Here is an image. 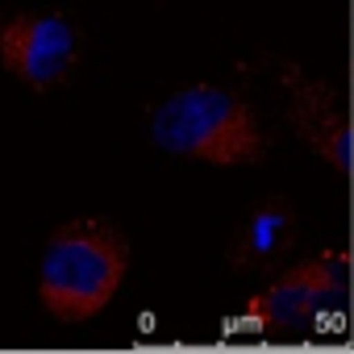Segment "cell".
<instances>
[{
    "mask_svg": "<svg viewBox=\"0 0 354 354\" xmlns=\"http://www.w3.org/2000/svg\"><path fill=\"white\" fill-rule=\"evenodd\" d=\"M150 142L162 154L209 167H254L271 150L254 109L217 84H188L162 96L150 113Z\"/></svg>",
    "mask_w": 354,
    "mask_h": 354,
    "instance_id": "1",
    "label": "cell"
},
{
    "mask_svg": "<svg viewBox=\"0 0 354 354\" xmlns=\"http://www.w3.org/2000/svg\"><path fill=\"white\" fill-rule=\"evenodd\" d=\"M129 271L125 238L100 217L63 221L38 259V300L59 321H88L113 304Z\"/></svg>",
    "mask_w": 354,
    "mask_h": 354,
    "instance_id": "2",
    "label": "cell"
},
{
    "mask_svg": "<svg viewBox=\"0 0 354 354\" xmlns=\"http://www.w3.org/2000/svg\"><path fill=\"white\" fill-rule=\"evenodd\" d=\"M346 283H350V263L337 250H325L300 267H288L263 292H254L238 329L279 333V337L300 333L337 308V300L346 296Z\"/></svg>",
    "mask_w": 354,
    "mask_h": 354,
    "instance_id": "3",
    "label": "cell"
},
{
    "mask_svg": "<svg viewBox=\"0 0 354 354\" xmlns=\"http://www.w3.org/2000/svg\"><path fill=\"white\" fill-rule=\"evenodd\" d=\"M80 63V34L63 13H17L0 21V67L34 92L59 88Z\"/></svg>",
    "mask_w": 354,
    "mask_h": 354,
    "instance_id": "4",
    "label": "cell"
},
{
    "mask_svg": "<svg viewBox=\"0 0 354 354\" xmlns=\"http://www.w3.org/2000/svg\"><path fill=\"white\" fill-rule=\"evenodd\" d=\"M296 242V213L283 201H267L259 205L242 234L234 238V263L238 267H275Z\"/></svg>",
    "mask_w": 354,
    "mask_h": 354,
    "instance_id": "5",
    "label": "cell"
}]
</instances>
